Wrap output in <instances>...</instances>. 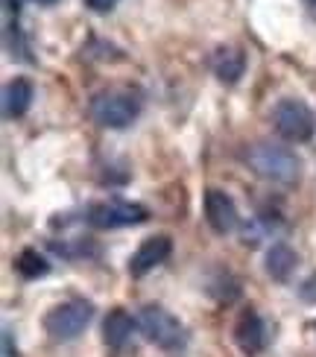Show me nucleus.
Here are the masks:
<instances>
[{
    "mask_svg": "<svg viewBox=\"0 0 316 357\" xmlns=\"http://www.w3.org/2000/svg\"><path fill=\"white\" fill-rule=\"evenodd\" d=\"M243 158L261 178L276 182V185H296L299 176H302V161H299V155L273 141L252 144Z\"/></svg>",
    "mask_w": 316,
    "mask_h": 357,
    "instance_id": "1",
    "label": "nucleus"
},
{
    "mask_svg": "<svg viewBox=\"0 0 316 357\" xmlns=\"http://www.w3.org/2000/svg\"><path fill=\"white\" fill-rule=\"evenodd\" d=\"M141 114V100L123 88H109L91 100V117L105 129H126Z\"/></svg>",
    "mask_w": 316,
    "mask_h": 357,
    "instance_id": "2",
    "label": "nucleus"
},
{
    "mask_svg": "<svg viewBox=\"0 0 316 357\" xmlns=\"http://www.w3.org/2000/svg\"><path fill=\"white\" fill-rule=\"evenodd\" d=\"M94 317V305L85 299H70L56 305L47 317H44V331H47L56 343H68V340H77L88 322Z\"/></svg>",
    "mask_w": 316,
    "mask_h": 357,
    "instance_id": "3",
    "label": "nucleus"
},
{
    "mask_svg": "<svg viewBox=\"0 0 316 357\" xmlns=\"http://www.w3.org/2000/svg\"><path fill=\"white\" fill-rule=\"evenodd\" d=\"M138 328L141 334L158 349H179L185 346V328L170 310L161 305H144L138 314Z\"/></svg>",
    "mask_w": 316,
    "mask_h": 357,
    "instance_id": "4",
    "label": "nucleus"
},
{
    "mask_svg": "<svg viewBox=\"0 0 316 357\" xmlns=\"http://www.w3.org/2000/svg\"><path fill=\"white\" fill-rule=\"evenodd\" d=\"M276 132L290 144H305L316 132V114L302 100H281L273 112Z\"/></svg>",
    "mask_w": 316,
    "mask_h": 357,
    "instance_id": "5",
    "label": "nucleus"
},
{
    "mask_svg": "<svg viewBox=\"0 0 316 357\" xmlns=\"http://www.w3.org/2000/svg\"><path fill=\"white\" fill-rule=\"evenodd\" d=\"M149 220V211L138 202L126 199H109V202H94L88 208V222L94 229H126V226H141Z\"/></svg>",
    "mask_w": 316,
    "mask_h": 357,
    "instance_id": "6",
    "label": "nucleus"
},
{
    "mask_svg": "<svg viewBox=\"0 0 316 357\" xmlns=\"http://www.w3.org/2000/svg\"><path fill=\"white\" fill-rule=\"evenodd\" d=\"M205 220L217 234L234 231L240 226V214H237L234 199L225 190H217V188L205 190Z\"/></svg>",
    "mask_w": 316,
    "mask_h": 357,
    "instance_id": "7",
    "label": "nucleus"
},
{
    "mask_svg": "<svg viewBox=\"0 0 316 357\" xmlns=\"http://www.w3.org/2000/svg\"><path fill=\"white\" fill-rule=\"evenodd\" d=\"M170 252H173V241H170L167 234L146 237V241L138 246V252L132 255V261H129V275L141 278L146 273H153L156 266H161L164 261L170 258Z\"/></svg>",
    "mask_w": 316,
    "mask_h": 357,
    "instance_id": "8",
    "label": "nucleus"
},
{
    "mask_svg": "<svg viewBox=\"0 0 316 357\" xmlns=\"http://www.w3.org/2000/svg\"><path fill=\"white\" fill-rule=\"evenodd\" d=\"M234 343L243 354H261L266 349V325L258 317V310H243L234 322Z\"/></svg>",
    "mask_w": 316,
    "mask_h": 357,
    "instance_id": "9",
    "label": "nucleus"
},
{
    "mask_svg": "<svg viewBox=\"0 0 316 357\" xmlns=\"http://www.w3.org/2000/svg\"><path fill=\"white\" fill-rule=\"evenodd\" d=\"M211 70H214V77L225 85H234L240 77H243L246 70V56L240 47H232V44H223L211 53Z\"/></svg>",
    "mask_w": 316,
    "mask_h": 357,
    "instance_id": "10",
    "label": "nucleus"
},
{
    "mask_svg": "<svg viewBox=\"0 0 316 357\" xmlns=\"http://www.w3.org/2000/svg\"><path fill=\"white\" fill-rule=\"evenodd\" d=\"M36 88L27 77H15L3 85V117L6 121H15V117H24L29 102H33Z\"/></svg>",
    "mask_w": 316,
    "mask_h": 357,
    "instance_id": "11",
    "label": "nucleus"
},
{
    "mask_svg": "<svg viewBox=\"0 0 316 357\" xmlns=\"http://www.w3.org/2000/svg\"><path fill=\"white\" fill-rule=\"evenodd\" d=\"M132 331H135V322L132 317L126 314L123 307H112L109 314L103 319V340L109 349H123L129 340H132Z\"/></svg>",
    "mask_w": 316,
    "mask_h": 357,
    "instance_id": "12",
    "label": "nucleus"
},
{
    "mask_svg": "<svg viewBox=\"0 0 316 357\" xmlns=\"http://www.w3.org/2000/svg\"><path fill=\"white\" fill-rule=\"evenodd\" d=\"M296 264H299V255L293 252L290 243H273L266 249V275L273 281H290V275L296 273Z\"/></svg>",
    "mask_w": 316,
    "mask_h": 357,
    "instance_id": "13",
    "label": "nucleus"
},
{
    "mask_svg": "<svg viewBox=\"0 0 316 357\" xmlns=\"http://www.w3.org/2000/svg\"><path fill=\"white\" fill-rule=\"evenodd\" d=\"M15 270L24 278H44L50 273V264L44 255H38V249H24L18 258H15Z\"/></svg>",
    "mask_w": 316,
    "mask_h": 357,
    "instance_id": "14",
    "label": "nucleus"
},
{
    "mask_svg": "<svg viewBox=\"0 0 316 357\" xmlns=\"http://www.w3.org/2000/svg\"><path fill=\"white\" fill-rule=\"evenodd\" d=\"M120 0H85V6L91 12H112Z\"/></svg>",
    "mask_w": 316,
    "mask_h": 357,
    "instance_id": "15",
    "label": "nucleus"
},
{
    "mask_svg": "<svg viewBox=\"0 0 316 357\" xmlns=\"http://www.w3.org/2000/svg\"><path fill=\"white\" fill-rule=\"evenodd\" d=\"M29 3H38V6H53L56 0H29Z\"/></svg>",
    "mask_w": 316,
    "mask_h": 357,
    "instance_id": "16",
    "label": "nucleus"
},
{
    "mask_svg": "<svg viewBox=\"0 0 316 357\" xmlns=\"http://www.w3.org/2000/svg\"><path fill=\"white\" fill-rule=\"evenodd\" d=\"M305 3H308V6H310V12L316 15V0H305Z\"/></svg>",
    "mask_w": 316,
    "mask_h": 357,
    "instance_id": "17",
    "label": "nucleus"
}]
</instances>
